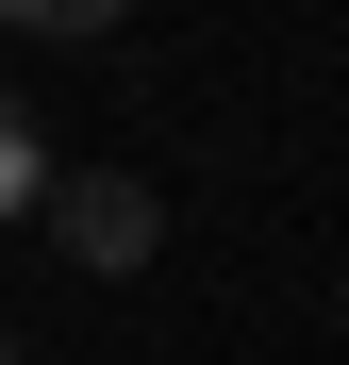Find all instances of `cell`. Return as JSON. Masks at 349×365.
Segmentation results:
<instances>
[{"mask_svg": "<svg viewBox=\"0 0 349 365\" xmlns=\"http://www.w3.org/2000/svg\"><path fill=\"white\" fill-rule=\"evenodd\" d=\"M50 250H67V266H100V282H133L150 250H166V200H150V182L133 166H50Z\"/></svg>", "mask_w": 349, "mask_h": 365, "instance_id": "1", "label": "cell"}, {"mask_svg": "<svg viewBox=\"0 0 349 365\" xmlns=\"http://www.w3.org/2000/svg\"><path fill=\"white\" fill-rule=\"evenodd\" d=\"M0 216H50V133H34L17 83H0Z\"/></svg>", "mask_w": 349, "mask_h": 365, "instance_id": "2", "label": "cell"}, {"mask_svg": "<svg viewBox=\"0 0 349 365\" xmlns=\"http://www.w3.org/2000/svg\"><path fill=\"white\" fill-rule=\"evenodd\" d=\"M0 17H17V34H50V50H84V34H116V17H133V0H0Z\"/></svg>", "mask_w": 349, "mask_h": 365, "instance_id": "3", "label": "cell"}, {"mask_svg": "<svg viewBox=\"0 0 349 365\" xmlns=\"http://www.w3.org/2000/svg\"><path fill=\"white\" fill-rule=\"evenodd\" d=\"M0 365H17V332H0Z\"/></svg>", "mask_w": 349, "mask_h": 365, "instance_id": "4", "label": "cell"}]
</instances>
